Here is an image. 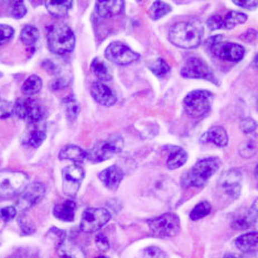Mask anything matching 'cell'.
Listing matches in <instances>:
<instances>
[{"mask_svg": "<svg viewBox=\"0 0 258 258\" xmlns=\"http://www.w3.org/2000/svg\"><path fill=\"white\" fill-rule=\"evenodd\" d=\"M211 204L207 201L204 202H200L199 204H197L195 209L191 211L190 213V219L192 221H198V220H201L205 216L209 215L211 212Z\"/></svg>", "mask_w": 258, "mask_h": 258, "instance_id": "34", "label": "cell"}, {"mask_svg": "<svg viewBox=\"0 0 258 258\" xmlns=\"http://www.w3.org/2000/svg\"><path fill=\"white\" fill-rule=\"evenodd\" d=\"M240 129L246 135H250L256 132L257 129V122L251 118H244L240 121Z\"/></svg>", "mask_w": 258, "mask_h": 258, "instance_id": "40", "label": "cell"}, {"mask_svg": "<svg viewBox=\"0 0 258 258\" xmlns=\"http://www.w3.org/2000/svg\"><path fill=\"white\" fill-rule=\"evenodd\" d=\"M76 212V203L72 200H67L63 203L56 204L53 208V215L57 220L63 222H73Z\"/></svg>", "mask_w": 258, "mask_h": 258, "instance_id": "23", "label": "cell"}, {"mask_svg": "<svg viewBox=\"0 0 258 258\" xmlns=\"http://www.w3.org/2000/svg\"><path fill=\"white\" fill-rule=\"evenodd\" d=\"M28 175L21 171H0V197L9 198L19 195L28 184Z\"/></svg>", "mask_w": 258, "mask_h": 258, "instance_id": "6", "label": "cell"}, {"mask_svg": "<svg viewBox=\"0 0 258 258\" xmlns=\"http://www.w3.org/2000/svg\"><path fill=\"white\" fill-rule=\"evenodd\" d=\"M97 258H105L104 256H99V257H97Z\"/></svg>", "mask_w": 258, "mask_h": 258, "instance_id": "52", "label": "cell"}, {"mask_svg": "<svg viewBox=\"0 0 258 258\" xmlns=\"http://www.w3.org/2000/svg\"><path fill=\"white\" fill-rule=\"evenodd\" d=\"M58 158L61 160L73 161L74 165H80V163L87 159V151L75 145H68L62 148L60 154H58Z\"/></svg>", "mask_w": 258, "mask_h": 258, "instance_id": "20", "label": "cell"}, {"mask_svg": "<svg viewBox=\"0 0 258 258\" xmlns=\"http://www.w3.org/2000/svg\"><path fill=\"white\" fill-rule=\"evenodd\" d=\"M98 177L105 186L110 190H116L124 179V172L119 167L111 166L103 170Z\"/></svg>", "mask_w": 258, "mask_h": 258, "instance_id": "18", "label": "cell"}, {"mask_svg": "<svg viewBox=\"0 0 258 258\" xmlns=\"http://www.w3.org/2000/svg\"><path fill=\"white\" fill-rule=\"evenodd\" d=\"M91 94L95 101L103 106H113L117 98L114 92L102 82H95L91 86Z\"/></svg>", "mask_w": 258, "mask_h": 258, "instance_id": "17", "label": "cell"}, {"mask_svg": "<svg viewBox=\"0 0 258 258\" xmlns=\"http://www.w3.org/2000/svg\"><path fill=\"white\" fill-rule=\"evenodd\" d=\"M181 75L185 79H204L216 83L212 69L198 57H190L189 60H186L183 68L181 69Z\"/></svg>", "mask_w": 258, "mask_h": 258, "instance_id": "11", "label": "cell"}, {"mask_svg": "<svg viewBox=\"0 0 258 258\" xmlns=\"http://www.w3.org/2000/svg\"><path fill=\"white\" fill-rule=\"evenodd\" d=\"M220 167V160L218 158H205L198 161L182 178V184L184 186L202 187L207 184L210 178L218 171Z\"/></svg>", "mask_w": 258, "mask_h": 258, "instance_id": "3", "label": "cell"}, {"mask_svg": "<svg viewBox=\"0 0 258 258\" xmlns=\"http://www.w3.org/2000/svg\"><path fill=\"white\" fill-rule=\"evenodd\" d=\"M240 182H242V173H240L239 170L233 169L223 173L219 181V184L221 189L228 197L232 199H236L239 197L240 193Z\"/></svg>", "mask_w": 258, "mask_h": 258, "instance_id": "15", "label": "cell"}, {"mask_svg": "<svg viewBox=\"0 0 258 258\" xmlns=\"http://www.w3.org/2000/svg\"><path fill=\"white\" fill-rule=\"evenodd\" d=\"M15 29L8 25H0V45L7 44L14 38Z\"/></svg>", "mask_w": 258, "mask_h": 258, "instance_id": "35", "label": "cell"}, {"mask_svg": "<svg viewBox=\"0 0 258 258\" xmlns=\"http://www.w3.org/2000/svg\"><path fill=\"white\" fill-rule=\"evenodd\" d=\"M11 15L15 17L16 19H21L27 15V8L25 4L22 2H17L13 5V8H11Z\"/></svg>", "mask_w": 258, "mask_h": 258, "instance_id": "41", "label": "cell"}, {"mask_svg": "<svg viewBox=\"0 0 258 258\" xmlns=\"http://www.w3.org/2000/svg\"><path fill=\"white\" fill-rule=\"evenodd\" d=\"M45 195V185L41 182H33L28 184L25 190L20 193L18 199V209L20 211H26L38 204Z\"/></svg>", "mask_w": 258, "mask_h": 258, "instance_id": "13", "label": "cell"}, {"mask_svg": "<svg viewBox=\"0 0 258 258\" xmlns=\"http://www.w3.org/2000/svg\"><path fill=\"white\" fill-rule=\"evenodd\" d=\"M15 105V114L30 124H38L43 118V110L40 104L31 98H19Z\"/></svg>", "mask_w": 258, "mask_h": 258, "instance_id": "9", "label": "cell"}, {"mask_svg": "<svg viewBox=\"0 0 258 258\" xmlns=\"http://www.w3.org/2000/svg\"><path fill=\"white\" fill-rule=\"evenodd\" d=\"M256 175L258 177V166H257V168H256Z\"/></svg>", "mask_w": 258, "mask_h": 258, "instance_id": "51", "label": "cell"}, {"mask_svg": "<svg viewBox=\"0 0 258 258\" xmlns=\"http://www.w3.org/2000/svg\"><path fill=\"white\" fill-rule=\"evenodd\" d=\"M39 37H40L39 30L33 26H26L22 29V31L20 33L21 42L25 44L31 52L34 50V48H36Z\"/></svg>", "mask_w": 258, "mask_h": 258, "instance_id": "26", "label": "cell"}, {"mask_svg": "<svg viewBox=\"0 0 258 258\" xmlns=\"http://www.w3.org/2000/svg\"><path fill=\"white\" fill-rule=\"evenodd\" d=\"M151 233L157 237H173L180 232V220L173 213H165L148 221Z\"/></svg>", "mask_w": 258, "mask_h": 258, "instance_id": "7", "label": "cell"}, {"mask_svg": "<svg viewBox=\"0 0 258 258\" xmlns=\"http://www.w3.org/2000/svg\"><path fill=\"white\" fill-rule=\"evenodd\" d=\"M202 37L203 27L196 19L177 22L169 32L170 42L182 49L198 48L202 42Z\"/></svg>", "mask_w": 258, "mask_h": 258, "instance_id": "1", "label": "cell"}, {"mask_svg": "<svg viewBox=\"0 0 258 258\" xmlns=\"http://www.w3.org/2000/svg\"><path fill=\"white\" fill-rule=\"evenodd\" d=\"M46 138L45 127L43 125L38 124H30L27 128L26 133L23 134L21 142L23 145L28 146L31 148L40 147Z\"/></svg>", "mask_w": 258, "mask_h": 258, "instance_id": "16", "label": "cell"}, {"mask_svg": "<svg viewBox=\"0 0 258 258\" xmlns=\"http://www.w3.org/2000/svg\"><path fill=\"white\" fill-rule=\"evenodd\" d=\"M248 216L253 223L258 221V198L256 199L253 205H251V208L248 212Z\"/></svg>", "mask_w": 258, "mask_h": 258, "instance_id": "47", "label": "cell"}, {"mask_svg": "<svg viewBox=\"0 0 258 258\" xmlns=\"http://www.w3.org/2000/svg\"><path fill=\"white\" fill-rule=\"evenodd\" d=\"M202 140H204V143L210 142L222 148L227 146L228 136L224 128L221 126H214L204 134V136H202Z\"/></svg>", "mask_w": 258, "mask_h": 258, "instance_id": "21", "label": "cell"}, {"mask_svg": "<svg viewBox=\"0 0 258 258\" xmlns=\"http://www.w3.org/2000/svg\"><path fill=\"white\" fill-rule=\"evenodd\" d=\"M187 155L182 148H173V150L170 151V156L168 158L167 166L169 169L174 170L180 167H182L186 162Z\"/></svg>", "mask_w": 258, "mask_h": 258, "instance_id": "30", "label": "cell"}, {"mask_svg": "<svg viewBox=\"0 0 258 258\" xmlns=\"http://www.w3.org/2000/svg\"><path fill=\"white\" fill-rule=\"evenodd\" d=\"M211 52L222 60L230 62H239L244 57L245 49L242 45L233 42H220L209 46Z\"/></svg>", "mask_w": 258, "mask_h": 258, "instance_id": "14", "label": "cell"}, {"mask_svg": "<svg viewBox=\"0 0 258 258\" xmlns=\"http://www.w3.org/2000/svg\"><path fill=\"white\" fill-rule=\"evenodd\" d=\"M224 258H246V257L239 256V255H235V254H230V255H226Z\"/></svg>", "mask_w": 258, "mask_h": 258, "instance_id": "49", "label": "cell"}, {"mask_svg": "<svg viewBox=\"0 0 258 258\" xmlns=\"http://www.w3.org/2000/svg\"><path fill=\"white\" fill-rule=\"evenodd\" d=\"M221 21H222V17L213 16L208 20L207 25L210 30H218V29H221Z\"/></svg>", "mask_w": 258, "mask_h": 258, "instance_id": "45", "label": "cell"}, {"mask_svg": "<svg viewBox=\"0 0 258 258\" xmlns=\"http://www.w3.org/2000/svg\"><path fill=\"white\" fill-rule=\"evenodd\" d=\"M17 215V209L15 207L0 208V219L5 222L14 220Z\"/></svg>", "mask_w": 258, "mask_h": 258, "instance_id": "42", "label": "cell"}, {"mask_svg": "<svg viewBox=\"0 0 258 258\" xmlns=\"http://www.w3.org/2000/svg\"><path fill=\"white\" fill-rule=\"evenodd\" d=\"M70 76L66 75V74H60L55 76L54 80H52V82L50 83V87L51 90L53 91H58L61 89H64V87H67L70 84Z\"/></svg>", "mask_w": 258, "mask_h": 258, "instance_id": "36", "label": "cell"}, {"mask_svg": "<svg viewBox=\"0 0 258 258\" xmlns=\"http://www.w3.org/2000/svg\"><path fill=\"white\" fill-rule=\"evenodd\" d=\"M19 225L21 227L22 232L27 234V235H30L34 231H36V227H34L33 223L29 220L26 216H21L19 219Z\"/></svg>", "mask_w": 258, "mask_h": 258, "instance_id": "43", "label": "cell"}, {"mask_svg": "<svg viewBox=\"0 0 258 258\" xmlns=\"http://www.w3.org/2000/svg\"><path fill=\"white\" fill-rule=\"evenodd\" d=\"M105 55L108 61L117 64V66H128L133 62H136L140 57L136 52L119 42L109 44L105 51Z\"/></svg>", "mask_w": 258, "mask_h": 258, "instance_id": "12", "label": "cell"}, {"mask_svg": "<svg viewBox=\"0 0 258 258\" xmlns=\"http://www.w3.org/2000/svg\"><path fill=\"white\" fill-rule=\"evenodd\" d=\"M44 5L51 16L55 17V18H62V17L66 16L70 11V9L72 8L73 3L61 2V0L53 2V0H52V2H45Z\"/></svg>", "mask_w": 258, "mask_h": 258, "instance_id": "25", "label": "cell"}, {"mask_svg": "<svg viewBox=\"0 0 258 258\" xmlns=\"http://www.w3.org/2000/svg\"><path fill=\"white\" fill-rule=\"evenodd\" d=\"M234 5L238 6V7H243L245 9H249L253 10L258 6V2H255V0H243V2H233Z\"/></svg>", "mask_w": 258, "mask_h": 258, "instance_id": "46", "label": "cell"}, {"mask_svg": "<svg viewBox=\"0 0 258 258\" xmlns=\"http://www.w3.org/2000/svg\"><path fill=\"white\" fill-rule=\"evenodd\" d=\"M110 220V213L106 209L90 208L84 211L81 220V230L84 233H94L106 225Z\"/></svg>", "mask_w": 258, "mask_h": 258, "instance_id": "8", "label": "cell"}, {"mask_svg": "<svg viewBox=\"0 0 258 258\" xmlns=\"http://www.w3.org/2000/svg\"><path fill=\"white\" fill-rule=\"evenodd\" d=\"M8 258H30V256L28 255V253H25V251H19V253H17Z\"/></svg>", "mask_w": 258, "mask_h": 258, "instance_id": "48", "label": "cell"}, {"mask_svg": "<svg viewBox=\"0 0 258 258\" xmlns=\"http://www.w3.org/2000/svg\"><path fill=\"white\" fill-rule=\"evenodd\" d=\"M149 69L158 78H163V76L170 72L169 64L163 58H157V60L152 61L149 64Z\"/></svg>", "mask_w": 258, "mask_h": 258, "instance_id": "33", "label": "cell"}, {"mask_svg": "<svg viewBox=\"0 0 258 258\" xmlns=\"http://www.w3.org/2000/svg\"><path fill=\"white\" fill-rule=\"evenodd\" d=\"M247 15L243 13H238V11H230L226 14L224 18H222L221 21V29H233L237 25H242V23L247 21Z\"/></svg>", "mask_w": 258, "mask_h": 258, "instance_id": "27", "label": "cell"}, {"mask_svg": "<svg viewBox=\"0 0 258 258\" xmlns=\"http://www.w3.org/2000/svg\"><path fill=\"white\" fill-rule=\"evenodd\" d=\"M239 154L243 158H250L256 154V146L255 144L248 140V142H244L239 147Z\"/></svg>", "mask_w": 258, "mask_h": 258, "instance_id": "37", "label": "cell"}, {"mask_svg": "<svg viewBox=\"0 0 258 258\" xmlns=\"http://www.w3.org/2000/svg\"><path fill=\"white\" fill-rule=\"evenodd\" d=\"M171 6L163 3V2H156L151 5V7L149 9V16L152 20H158L168 15L169 13H171Z\"/></svg>", "mask_w": 258, "mask_h": 258, "instance_id": "32", "label": "cell"}, {"mask_svg": "<svg viewBox=\"0 0 258 258\" xmlns=\"http://www.w3.org/2000/svg\"><path fill=\"white\" fill-rule=\"evenodd\" d=\"M235 246L245 254H250L258 250V233L251 232L240 235L235 240Z\"/></svg>", "mask_w": 258, "mask_h": 258, "instance_id": "22", "label": "cell"}, {"mask_svg": "<svg viewBox=\"0 0 258 258\" xmlns=\"http://www.w3.org/2000/svg\"><path fill=\"white\" fill-rule=\"evenodd\" d=\"M41 89H42V80H41L39 75L36 74L29 76V78L23 82L21 87L22 93L27 96L36 95V94H38L41 91Z\"/></svg>", "mask_w": 258, "mask_h": 258, "instance_id": "28", "label": "cell"}, {"mask_svg": "<svg viewBox=\"0 0 258 258\" xmlns=\"http://www.w3.org/2000/svg\"><path fill=\"white\" fill-rule=\"evenodd\" d=\"M57 254L60 258H85L83 249L76 244L69 242L67 238L56 246Z\"/></svg>", "mask_w": 258, "mask_h": 258, "instance_id": "24", "label": "cell"}, {"mask_svg": "<svg viewBox=\"0 0 258 258\" xmlns=\"http://www.w3.org/2000/svg\"><path fill=\"white\" fill-rule=\"evenodd\" d=\"M212 94L208 91H193L185 96L183 104L185 111L192 118L199 119L207 115L211 109Z\"/></svg>", "mask_w": 258, "mask_h": 258, "instance_id": "5", "label": "cell"}, {"mask_svg": "<svg viewBox=\"0 0 258 258\" xmlns=\"http://www.w3.org/2000/svg\"><path fill=\"white\" fill-rule=\"evenodd\" d=\"M15 114V105L7 101H0V119L9 118Z\"/></svg>", "mask_w": 258, "mask_h": 258, "instance_id": "38", "label": "cell"}, {"mask_svg": "<svg viewBox=\"0 0 258 258\" xmlns=\"http://www.w3.org/2000/svg\"><path fill=\"white\" fill-rule=\"evenodd\" d=\"M91 70L93 74L98 79V82H107L111 80V73L109 68L105 64L101 58H94L91 66Z\"/></svg>", "mask_w": 258, "mask_h": 258, "instance_id": "29", "label": "cell"}, {"mask_svg": "<svg viewBox=\"0 0 258 258\" xmlns=\"http://www.w3.org/2000/svg\"><path fill=\"white\" fill-rule=\"evenodd\" d=\"M95 244L101 251H107L109 249V242L104 234H97L95 237Z\"/></svg>", "mask_w": 258, "mask_h": 258, "instance_id": "44", "label": "cell"}, {"mask_svg": "<svg viewBox=\"0 0 258 258\" xmlns=\"http://www.w3.org/2000/svg\"><path fill=\"white\" fill-rule=\"evenodd\" d=\"M62 105L64 111H66L67 118L70 121H73L80 113V104L76 101V98L73 95H70L66 97L62 101Z\"/></svg>", "mask_w": 258, "mask_h": 258, "instance_id": "31", "label": "cell"}, {"mask_svg": "<svg viewBox=\"0 0 258 258\" xmlns=\"http://www.w3.org/2000/svg\"><path fill=\"white\" fill-rule=\"evenodd\" d=\"M143 258H168L167 254L156 246H150L144 250Z\"/></svg>", "mask_w": 258, "mask_h": 258, "instance_id": "39", "label": "cell"}, {"mask_svg": "<svg viewBox=\"0 0 258 258\" xmlns=\"http://www.w3.org/2000/svg\"><path fill=\"white\" fill-rule=\"evenodd\" d=\"M84 177L85 171L80 165H72L64 168L62 170V185L64 195L70 198L75 197L82 182H83Z\"/></svg>", "mask_w": 258, "mask_h": 258, "instance_id": "10", "label": "cell"}, {"mask_svg": "<svg viewBox=\"0 0 258 258\" xmlns=\"http://www.w3.org/2000/svg\"><path fill=\"white\" fill-rule=\"evenodd\" d=\"M124 148V139L120 136H110L107 139L98 142L94 147L87 151V160L97 163L110 159L111 157L118 155Z\"/></svg>", "mask_w": 258, "mask_h": 258, "instance_id": "4", "label": "cell"}, {"mask_svg": "<svg viewBox=\"0 0 258 258\" xmlns=\"http://www.w3.org/2000/svg\"><path fill=\"white\" fill-rule=\"evenodd\" d=\"M46 39L49 50L55 54H67L74 50L75 36L72 29L63 22H56L46 28Z\"/></svg>", "mask_w": 258, "mask_h": 258, "instance_id": "2", "label": "cell"}, {"mask_svg": "<svg viewBox=\"0 0 258 258\" xmlns=\"http://www.w3.org/2000/svg\"><path fill=\"white\" fill-rule=\"evenodd\" d=\"M254 62H255V64H256V66L258 67V54L255 56V58H254Z\"/></svg>", "mask_w": 258, "mask_h": 258, "instance_id": "50", "label": "cell"}, {"mask_svg": "<svg viewBox=\"0 0 258 258\" xmlns=\"http://www.w3.org/2000/svg\"><path fill=\"white\" fill-rule=\"evenodd\" d=\"M124 2L121 0H111V2H97L95 4L96 14L101 18H108L111 16H117L124 10Z\"/></svg>", "mask_w": 258, "mask_h": 258, "instance_id": "19", "label": "cell"}]
</instances>
